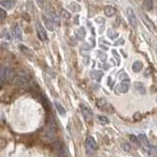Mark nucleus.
Wrapping results in <instances>:
<instances>
[{
    "label": "nucleus",
    "instance_id": "1",
    "mask_svg": "<svg viewBox=\"0 0 157 157\" xmlns=\"http://www.w3.org/2000/svg\"><path fill=\"white\" fill-rule=\"evenodd\" d=\"M31 78L25 72H21L20 74L14 76V78L12 79V82L15 86H18L20 88H26L29 86Z\"/></svg>",
    "mask_w": 157,
    "mask_h": 157
},
{
    "label": "nucleus",
    "instance_id": "2",
    "mask_svg": "<svg viewBox=\"0 0 157 157\" xmlns=\"http://www.w3.org/2000/svg\"><path fill=\"white\" fill-rule=\"evenodd\" d=\"M13 78H14V73H13V70L11 68L5 66L0 67V83H3Z\"/></svg>",
    "mask_w": 157,
    "mask_h": 157
},
{
    "label": "nucleus",
    "instance_id": "3",
    "mask_svg": "<svg viewBox=\"0 0 157 157\" xmlns=\"http://www.w3.org/2000/svg\"><path fill=\"white\" fill-rule=\"evenodd\" d=\"M127 14H128L129 21H130V24H131V26H132V28L136 29V28H138V18H136L135 11H133L131 7H129L128 9H127Z\"/></svg>",
    "mask_w": 157,
    "mask_h": 157
},
{
    "label": "nucleus",
    "instance_id": "4",
    "mask_svg": "<svg viewBox=\"0 0 157 157\" xmlns=\"http://www.w3.org/2000/svg\"><path fill=\"white\" fill-rule=\"evenodd\" d=\"M81 111H82V114L83 116V118L86 122H91L92 120V111L91 110V108L88 107L85 104H81Z\"/></svg>",
    "mask_w": 157,
    "mask_h": 157
},
{
    "label": "nucleus",
    "instance_id": "5",
    "mask_svg": "<svg viewBox=\"0 0 157 157\" xmlns=\"http://www.w3.org/2000/svg\"><path fill=\"white\" fill-rule=\"evenodd\" d=\"M36 32H38V38L42 41H46L48 39L47 38V33H46L44 28L41 25V23H38V26H36Z\"/></svg>",
    "mask_w": 157,
    "mask_h": 157
},
{
    "label": "nucleus",
    "instance_id": "6",
    "mask_svg": "<svg viewBox=\"0 0 157 157\" xmlns=\"http://www.w3.org/2000/svg\"><path fill=\"white\" fill-rule=\"evenodd\" d=\"M86 147L89 150V151H94L97 148V144L95 142V139L92 138V136H88L86 139Z\"/></svg>",
    "mask_w": 157,
    "mask_h": 157
},
{
    "label": "nucleus",
    "instance_id": "7",
    "mask_svg": "<svg viewBox=\"0 0 157 157\" xmlns=\"http://www.w3.org/2000/svg\"><path fill=\"white\" fill-rule=\"evenodd\" d=\"M13 35H14V38L18 41H22L23 36H22V29L19 27V25H15L13 27Z\"/></svg>",
    "mask_w": 157,
    "mask_h": 157
},
{
    "label": "nucleus",
    "instance_id": "8",
    "mask_svg": "<svg viewBox=\"0 0 157 157\" xmlns=\"http://www.w3.org/2000/svg\"><path fill=\"white\" fill-rule=\"evenodd\" d=\"M129 88H130V82L129 81H123L118 86H117V88H118L120 92H122V93L128 92Z\"/></svg>",
    "mask_w": 157,
    "mask_h": 157
},
{
    "label": "nucleus",
    "instance_id": "9",
    "mask_svg": "<svg viewBox=\"0 0 157 157\" xmlns=\"http://www.w3.org/2000/svg\"><path fill=\"white\" fill-rule=\"evenodd\" d=\"M15 0H1L0 1V5L4 8L7 9H12L15 6Z\"/></svg>",
    "mask_w": 157,
    "mask_h": 157
},
{
    "label": "nucleus",
    "instance_id": "10",
    "mask_svg": "<svg viewBox=\"0 0 157 157\" xmlns=\"http://www.w3.org/2000/svg\"><path fill=\"white\" fill-rule=\"evenodd\" d=\"M43 136H44L45 139H50V141H51V139H53L55 138V131L52 128H48L47 130H45V131H44Z\"/></svg>",
    "mask_w": 157,
    "mask_h": 157
},
{
    "label": "nucleus",
    "instance_id": "11",
    "mask_svg": "<svg viewBox=\"0 0 157 157\" xmlns=\"http://www.w3.org/2000/svg\"><path fill=\"white\" fill-rule=\"evenodd\" d=\"M54 105H55L56 110H57V112L59 113L60 116H63V117L66 116V110H65L64 107H63V105L61 104V103L58 102V101H55Z\"/></svg>",
    "mask_w": 157,
    "mask_h": 157
},
{
    "label": "nucleus",
    "instance_id": "12",
    "mask_svg": "<svg viewBox=\"0 0 157 157\" xmlns=\"http://www.w3.org/2000/svg\"><path fill=\"white\" fill-rule=\"evenodd\" d=\"M104 13H105V15L107 17H112V16L115 15L116 8L113 7V6H110V5L105 6V7H104Z\"/></svg>",
    "mask_w": 157,
    "mask_h": 157
},
{
    "label": "nucleus",
    "instance_id": "13",
    "mask_svg": "<svg viewBox=\"0 0 157 157\" xmlns=\"http://www.w3.org/2000/svg\"><path fill=\"white\" fill-rule=\"evenodd\" d=\"M91 79L99 82L103 77V72L102 71H92L91 73Z\"/></svg>",
    "mask_w": 157,
    "mask_h": 157
},
{
    "label": "nucleus",
    "instance_id": "14",
    "mask_svg": "<svg viewBox=\"0 0 157 157\" xmlns=\"http://www.w3.org/2000/svg\"><path fill=\"white\" fill-rule=\"evenodd\" d=\"M135 88L141 94H145V92H146V89L144 88V86H143V83H135Z\"/></svg>",
    "mask_w": 157,
    "mask_h": 157
},
{
    "label": "nucleus",
    "instance_id": "15",
    "mask_svg": "<svg viewBox=\"0 0 157 157\" xmlns=\"http://www.w3.org/2000/svg\"><path fill=\"white\" fill-rule=\"evenodd\" d=\"M43 21H44V24L46 26V28H47L49 31H53L54 29V24L52 23V21L50 20L49 18H46L45 16H43Z\"/></svg>",
    "mask_w": 157,
    "mask_h": 157
},
{
    "label": "nucleus",
    "instance_id": "16",
    "mask_svg": "<svg viewBox=\"0 0 157 157\" xmlns=\"http://www.w3.org/2000/svg\"><path fill=\"white\" fill-rule=\"evenodd\" d=\"M142 63L141 61H135L133 62V71L135 72V73H139L141 70L142 69Z\"/></svg>",
    "mask_w": 157,
    "mask_h": 157
},
{
    "label": "nucleus",
    "instance_id": "17",
    "mask_svg": "<svg viewBox=\"0 0 157 157\" xmlns=\"http://www.w3.org/2000/svg\"><path fill=\"white\" fill-rule=\"evenodd\" d=\"M76 36L79 39H83L86 36V29L83 28H80L76 31Z\"/></svg>",
    "mask_w": 157,
    "mask_h": 157
},
{
    "label": "nucleus",
    "instance_id": "18",
    "mask_svg": "<svg viewBox=\"0 0 157 157\" xmlns=\"http://www.w3.org/2000/svg\"><path fill=\"white\" fill-rule=\"evenodd\" d=\"M107 36L110 39H115V38H117L119 36V33L117 32L115 29H107Z\"/></svg>",
    "mask_w": 157,
    "mask_h": 157
},
{
    "label": "nucleus",
    "instance_id": "19",
    "mask_svg": "<svg viewBox=\"0 0 157 157\" xmlns=\"http://www.w3.org/2000/svg\"><path fill=\"white\" fill-rule=\"evenodd\" d=\"M49 19L51 20L52 23L55 26H58V27L60 26V20L58 18V16L56 15V14H54V13H51V14L49 15Z\"/></svg>",
    "mask_w": 157,
    "mask_h": 157
},
{
    "label": "nucleus",
    "instance_id": "20",
    "mask_svg": "<svg viewBox=\"0 0 157 157\" xmlns=\"http://www.w3.org/2000/svg\"><path fill=\"white\" fill-rule=\"evenodd\" d=\"M146 153H148L149 155H155L157 153V147L155 145H151L150 144L147 148H145Z\"/></svg>",
    "mask_w": 157,
    "mask_h": 157
},
{
    "label": "nucleus",
    "instance_id": "21",
    "mask_svg": "<svg viewBox=\"0 0 157 157\" xmlns=\"http://www.w3.org/2000/svg\"><path fill=\"white\" fill-rule=\"evenodd\" d=\"M69 9H71L72 11H74V12H79V11H81V6H80L78 3H76V2H72L71 4H69Z\"/></svg>",
    "mask_w": 157,
    "mask_h": 157
},
{
    "label": "nucleus",
    "instance_id": "22",
    "mask_svg": "<svg viewBox=\"0 0 157 157\" xmlns=\"http://www.w3.org/2000/svg\"><path fill=\"white\" fill-rule=\"evenodd\" d=\"M142 20H143V22H144L145 24L149 27L150 29H154V28H155V27H154V24H153V23L148 19V17H146L145 15L142 14Z\"/></svg>",
    "mask_w": 157,
    "mask_h": 157
},
{
    "label": "nucleus",
    "instance_id": "23",
    "mask_svg": "<svg viewBox=\"0 0 157 157\" xmlns=\"http://www.w3.org/2000/svg\"><path fill=\"white\" fill-rule=\"evenodd\" d=\"M19 49L21 50V51L24 53V54H27V55H32V52L29 50V48L27 47V46H25V45H23V44L19 45Z\"/></svg>",
    "mask_w": 157,
    "mask_h": 157
},
{
    "label": "nucleus",
    "instance_id": "24",
    "mask_svg": "<svg viewBox=\"0 0 157 157\" xmlns=\"http://www.w3.org/2000/svg\"><path fill=\"white\" fill-rule=\"evenodd\" d=\"M1 38H6L7 41H11V35H10V32L7 29H3V31L1 32Z\"/></svg>",
    "mask_w": 157,
    "mask_h": 157
},
{
    "label": "nucleus",
    "instance_id": "25",
    "mask_svg": "<svg viewBox=\"0 0 157 157\" xmlns=\"http://www.w3.org/2000/svg\"><path fill=\"white\" fill-rule=\"evenodd\" d=\"M60 15H61L63 18H65V19H70L71 18V14L67 11V10H65V9H61L60 10Z\"/></svg>",
    "mask_w": 157,
    "mask_h": 157
},
{
    "label": "nucleus",
    "instance_id": "26",
    "mask_svg": "<svg viewBox=\"0 0 157 157\" xmlns=\"http://www.w3.org/2000/svg\"><path fill=\"white\" fill-rule=\"evenodd\" d=\"M96 105H97L99 108H103L105 105H107V102H106V100H105V99L100 98V99L97 100V101H96Z\"/></svg>",
    "mask_w": 157,
    "mask_h": 157
},
{
    "label": "nucleus",
    "instance_id": "27",
    "mask_svg": "<svg viewBox=\"0 0 157 157\" xmlns=\"http://www.w3.org/2000/svg\"><path fill=\"white\" fill-rule=\"evenodd\" d=\"M144 7L146 10H151L152 9V6H153V3H152V0H144V3H143Z\"/></svg>",
    "mask_w": 157,
    "mask_h": 157
},
{
    "label": "nucleus",
    "instance_id": "28",
    "mask_svg": "<svg viewBox=\"0 0 157 157\" xmlns=\"http://www.w3.org/2000/svg\"><path fill=\"white\" fill-rule=\"evenodd\" d=\"M97 55H98V58L101 60V61H105V60L107 59V55H106L104 52L98 51L97 52Z\"/></svg>",
    "mask_w": 157,
    "mask_h": 157
},
{
    "label": "nucleus",
    "instance_id": "29",
    "mask_svg": "<svg viewBox=\"0 0 157 157\" xmlns=\"http://www.w3.org/2000/svg\"><path fill=\"white\" fill-rule=\"evenodd\" d=\"M98 120L102 124H108L109 123V119L105 116H98Z\"/></svg>",
    "mask_w": 157,
    "mask_h": 157
},
{
    "label": "nucleus",
    "instance_id": "30",
    "mask_svg": "<svg viewBox=\"0 0 157 157\" xmlns=\"http://www.w3.org/2000/svg\"><path fill=\"white\" fill-rule=\"evenodd\" d=\"M6 17H7V13H6L5 10L0 9V20H4Z\"/></svg>",
    "mask_w": 157,
    "mask_h": 157
},
{
    "label": "nucleus",
    "instance_id": "31",
    "mask_svg": "<svg viewBox=\"0 0 157 157\" xmlns=\"http://www.w3.org/2000/svg\"><path fill=\"white\" fill-rule=\"evenodd\" d=\"M125 43V41L123 38H120V39H118L115 43H114V46H119V45H123Z\"/></svg>",
    "mask_w": 157,
    "mask_h": 157
},
{
    "label": "nucleus",
    "instance_id": "32",
    "mask_svg": "<svg viewBox=\"0 0 157 157\" xmlns=\"http://www.w3.org/2000/svg\"><path fill=\"white\" fill-rule=\"evenodd\" d=\"M36 3H38V5L41 8L44 7V4H45V0H35Z\"/></svg>",
    "mask_w": 157,
    "mask_h": 157
},
{
    "label": "nucleus",
    "instance_id": "33",
    "mask_svg": "<svg viewBox=\"0 0 157 157\" xmlns=\"http://www.w3.org/2000/svg\"><path fill=\"white\" fill-rule=\"evenodd\" d=\"M95 22L96 23H101V24H103V23H105V19L102 18V17H98V18L95 19Z\"/></svg>",
    "mask_w": 157,
    "mask_h": 157
},
{
    "label": "nucleus",
    "instance_id": "34",
    "mask_svg": "<svg viewBox=\"0 0 157 157\" xmlns=\"http://www.w3.org/2000/svg\"><path fill=\"white\" fill-rule=\"evenodd\" d=\"M22 16L24 17V19H25V20H27V21H28V22L31 21V19H29V15H28V14H27V13H23Z\"/></svg>",
    "mask_w": 157,
    "mask_h": 157
},
{
    "label": "nucleus",
    "instance_id": "35",
    "mask_svg": "<svg viewBox=\"0 0 157 157\" xmlns=\"http://www.w3.org/2000/svg\"><path fill=\"white\" fill-rule=\"evenodd\" d=\"M122 146H123V147H124L126 150H129V149H130V147H129V144H128V143H124V144H122Z\"/></svg>",
    "mask_w": 157,
    "mask_h": 157
},
{
    "label": "nucleus",
    "instance_id": "36",
    "mask_svg": "<svg viewBox=\"0 0 157 157\" xmlns=\"http://www.w3.org/2000/svg\"><path fill=\"white\" fill-rule=\"evenodd\" d=\"M100 47H101V48H102L103 50H107V49H108L107 47H106V46H103L102 44H100Z\"/></svg>",
    "mask_w": 157,
    "mask_h": 157
},
{
    "label": "nucleus",
    "instance_id": "37",
    "mask_svg": "<svg viewBox=\"0 0 157 157\" xmlns=\"http://www.w3.org/2000/svg\"><path fill=\"white\" fill-rule=\"evenodd\" d=\"M1 86H2V83H0V88H1Z\"/></svg>",
    "mask_w": 157,
    "mask_h": 157
}]
</instances>
